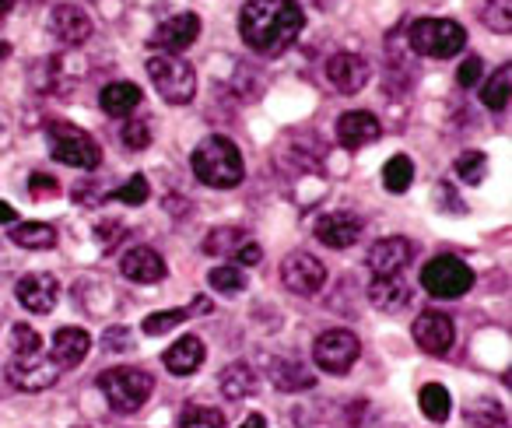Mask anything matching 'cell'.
<instances>
[{
	"label": "cell",
	"instance_id": "obj_34",
	"mask_svg": "<svg viewBox=\"0 0 512 428\" xmlns=\"http://www.w3.org/2000/svg\"><path fill=\"white\" fill-rule=\"evenodd\" d=\"M148 197H151L148 179H144V176H130V183L116 186V190L106 193L102 200H120V204H127V207H141V204H148Z\"/></svg>",
	"mask_w": 512,
	"mask_h": 428
},
{
	"label": "cell",
	"instance_id": "obj_43",
	"mask_svg": "<svg viewBox=\"0 0 512 428\" xmlns=\"http://www.w3.org/2000/svg\"><path fill=\"white\" fill-rule=\"evenodd\" d=\"M15 222H18V211L8 200H0V225H15Z\"/></svg>",
	"mask_w": 512,
	"mask_h": 428
},
{
	"label": "cell",
	"instance_id": "obj_7",
	"mask_svg": "<svg viewBox=\"0 0 512 428\" xmlns=\"http://www.w3.org/2000/svg\"><path fill=\"white\" fill-rule=\"evenodd\" d=\"M421 288L435 299H460L474 288V271L460 257H435L421 267Z\"/></svg>",
	"mask_w": 512,
	"mask_h": 428
},
{
	"label": "cell",
	"instance_id": "obj_37",
	"mask_svg": "<svg viewBox=\"0 0 512 428\" xmlns=\"http://www.w3.org/2000/svg\"><path fill=\"white\" fill-rule=\"evenodd\" d=\"M481 18H484V25H488V29L509 36V32H512V0H488Z\"/></svg>",
	"mask_w": 512,
	"mask_h": 428
},
{
	"label": "cell",
	"instance_id": "obj_42",
	"mask_svg": "<svg viewBox=\"0 0 512 428\" xmlns=\"http://www.w3.org/2000/svg\"><path fill=\"white\" fill-rule=\"evenodd\" d=\"M29 190H32V197H43V193H57L60 186H57V179L53 176H43V172H32V179H29Z\"/></svg>",
	"mask_w": 512,
	"mask_h": 428
},
{
	"label": "cell",
	"instance_id": "obj_29",
	"mask_svg": "<svg viewBox=\"0 0 512 428\" xmlns=\"http://www.w3.org/2000/svg\"><path fill=\"white\" fill-rule=\"evenodd\" d=\"M414 183V162L407 155H393L390 162L383 165V186L390 193H407Z\"/></svg>",
	"mask_w": 512,
	"mask_h": 428
},
{
	"label": "cell",
	"instance_id": "obj_21",
	"mask_svg": "<svg viewBox=\"0 0 512 428\" xmlns=\"http://www.w3.org/2000/svg\"><path fill=\"white\" fill-rule=\"evenodd\" d=\"M204 358H207L204 341H200V337H193V334H186V337H179L169 351H165L162 365L172 372V376H193V372L204 365Z\"/></svg>",
	"mask_w": 512,
	"mask_h": 428
},
{
	"label": "cell",
	"instance_id": "obj_3",
	"mask_svg": "<svg viewBox=\"0 0 512 428\" xmlns=\"http://www.w3.org/2000/svg\"><path fill=\"white\" fill-rule=\"evenodd\" d=\"M99 390L106 397L109 411L116 414H134L144 407V400L155 390V376L144 369H130V365H120V369H106L99 376Z\"/></svg>",
	"mask_w": 512,
	"mask_h": 428
},
{
	"label": "cell",
	"instance_id": "obj_15",
	"mask_svg": "<svg viewBox=\"0 0 512 428\" xmlns=\"http://www.w3.org/2000/svg\"><path fill=\"white\" fill-rule=\"evenodd\" d=\"M362 236V218H355L351 211H330L316 222V239L330 250H348Z\"/></svg>",
	"mask_w": 512,
	"mask_h": 428
},
{
	"label": "cell",
	"instance_id": "obj_12",
	"mask_svg": "<svg viewBox=\"0 0 512 428\" xmlns=\"http://www.w3.org/2000/svg\"><path fill=\"white\" fill-rule=\"evenodd\" d=\"M414 334V344H418L425 355H446L449 348H453V320H449L446 313H435V309H428V313H421L418 320H414L411 327Z\"/></svg>",
	"mask_w": 512,
	"mask_h": 428
},
{
	"label": "cell",
	"instance_id": "obj_46",
	"mask_svg": "<svg viewBox=\"0 0 512 428\" xmlns=\"http://www.w3.org/2000/svg\"><path fill=\"white\" fill-rule=\"evenodd\" d=\"M11 57V46L8 43H0V60H8Z\"/></svg>",
	"mask_w": 512,
	"mask_h": 428
},
{
	"label": "cell",
	"instance_id": "obj_35",
	"mask_svg": "<svg viewBox=\"0 0 512 428\" xmlns=\"http://www.w3.org/2000/svg\"><path fill=\"white\" fill-rule=\"evenodd\" d=\"M179 428H225V414L218 407L190 404L179 418Z\"/></svg>",
	"mask_w": 512,
	"mask_h": 428
},
{
	"label": "cell",
	"instance_id": "obj_1",
	"mask_svg": "<svg viewBox=\"0 0 512 428\" xmlns=\"http://www.w3.org/2000/svg\"><path fill=\"white\" fill-rule=\"evenodd\" d=\"M306 15L295 0H249L239 11V36L249 50L278 57L299 39Z\"/></svg>",
	"mask_w": 512,
	"mask_h": 428
},
{
	"label": "cell",
	"instance_id": "obj_22",
	"mask_svg": "<svg viewBox=\"0 0 512 428\" xmlns=\"http://www.w3.org/2000/svg\"><path fill=\"white\" fill-rule=\"evenodd\" d=\"M369 302L379 313H404L411 306V285L400 278H376L369 285Z\"/></svg>",
	"mask_w": 512,
	"mask_h": 428
},
{
	"label": "cell",
	"instance_id": "obj_38",
	"mask_svg": "<svg viewBox=\"0 0 512 428\" xmlns=\"http://www.w3.org/2000/svg\"><path fill=\"white\" fill-rule=\"evenodd\" d=\"M11 348H15V355H39L43 351V337L29 323H15L11 327Z\"/></svg>",
	"mask_w": 512,
	"mask_h": 428
},
{
	"label": "cell",
	"instance_id": "obj_5",
	"mask_svg": "<svg viewBox=\"0 0 512 428\" xmlns=\"http://www.w3.org/2000/svg\"><path fill=\"white\" fill-rule=\"evenodd\" d=\"M144 67H148L151 85L158 88V95H162L169 106H186V102H193V95H197V71H193L186 60L158 53V57H151Z\"/></svg>",
	"mask_w": 512,
	"mask_h": 428
},
{
	"label": "cell",
	"instance_id": "obj_33",
	"mask_svg": "<svg viewBox=\"0 0 512 428\" xmlns=\"http://www.w3.org/2000/svg\"><path fill=\"white\" fill-rule=\"evenodd\" d=\"M242 243H246L242 229H214L211 236L204 239V253H211V257H232Z\"/></svg>",
	"mask_w": 512,
	"mask_h": 428
},
{
	"label": "cell",
	"instance_id": "obj_25",
	"mask_svg": "<svg viewBox=\"0 0 512 428\" xmlns=\"http://www.w3.org/2000/svg\"><path fill=\"white\" fill-rule=\"evenodd\" d=\"M221 393L228 400H246L256 393V372L249 369L246 362H232L225 372H221Z\"/></svg>",
	"mask_w": 512,
	"mask_h": 428
},
{
	"label": "cell",
	"instance_id": "obj_44",
	"mask_svg": "<svg viewBox=\"0 0 512 428\" xmlns=\"http://www.w3.org/2000/svg\"><path fill=\"white\" fill-rule=\"evenodd\" d=\"M239 428H267V421H264V414H249V418L242 421Z\"/></svg>",
	"mask_w": 512,
	"mask_h": 428
},
{
	"label": "cell",
	"instance_id": "obj_23",
	"mask_svg": "<svg viewBox=\"0 0 512 428\" xmlns=\"http://www.w3.org/2000/svg\"><path fill=\"white\" fill-rule=\"evenodd\" d=\"M141 99L144 95L134 81H113V85H106L99 95L102 109H106L109 116H130L137 106H141Z\"/></svg>",
	"mask_w": 512,
	"mask_h": 428
},
{
	"label": "cell",
	"instance_id": "obj_36",
	"mask_svg": "<svg viewBox=\"0 0 512 428\" xmlns=\"http://www.w3.org/2000/svg\"><path fill=\"white\" fill-rule=\"evenodd\" d=\"M467 421L474 428H505V411L495 400H477L467 407Z\"/></svg>",
	"mask_w": 512,
	"mask_h": 428
},
{
	"label": "cell",
	"instance_id": "obj_2",
	"mask_svg": "<svg viewBox=\"0 0 512 428\" xmlns=\"http://www.w3.org/2000/svg\"><path fill=\"white\" fill-rule=\"evenodd\" d=\"M193 176L204 186H214V190H232L246 179V162H242V151L232 137L211 134L193 148L190 155Z\"/></svg>",
	"mask_w": 512,
	"mask_h": 428
},
{
	"label": "cell",
	"instance_id": "obj_41",
	"mask_svg": "<svg viewBox=\"0 0 512 428\" xmlns=\"http://www.w3.org/2000/svg\"><path fill=\"white\" fill-rule=\"evenodd\" d=\"M232 260H239L235 267H256L260 260H264V250H260L256 243H242L239 250L232 253Z\"/></svg>",
	"mask_w": 512,
	"mask_h": 428
},
{
	"label": "cell",
	"instance_id": "obj_32",
	"mask_svg": "<svg viewBox=\"0 0 512 428\" xmlns=\"http://www.w3.org/2000/svg\"><path fill=\"white\" fill-rule=\"evenodd\" d=\"M453 172L467 186H477L484 176H488V155H484V151H463V155L453 162Z\"/></svg>",
	"mask_w": 512,
	"mask_h": 428
},
{
	"label": "cell",
	"instance_id": "obj_8",
	"mask_svg": "<svg viewBox=\"0 0 512 428\" xmlns=\"http://www.w3.org/2000/svg\"><path fill=\"white\" fill-rule=\"evenodd\" d=\"M313 358L327 376H348V372L355 369L358 358H362V341L344 327L327 330V334L316 337Z\"/></svg>",
	"mask_w": 512,
	"mask_h": 428
},
{
	"label": "cell",
	"instance_id": "obj_27",
	"mask_svg": "<svg viewBox=\"0 0 512 428\" xmlns=\"http://www.w3.org/2000/svg\"><path fill=\"white\" fill-rule=\"evenodd\" d=\"M271 369H274L271 372L274 386H281V390H309V386H316V376L306 372L302 362H281V358H274Z\"/></svg>",
	"mask_w": 512,
	"mask_h": 428
},
{
	"label": "cell",
	"instance_id": "obj_16",
	"mask_svg": "<svg viewBox=\"0 0 512 428\" xmlns=\"http://www.w3.org/2000/svg\"><path fill=\"white\" fill-rule=\"evenodd\" d=\"M18 302H22L29 313H50L60 299V281L46 271H36V274H25L15 288Z\"/></svg>",
	"mask_w": 512,
	"mask_h": 428
},
{
	"label": "cell",
	"instance_id": "obj_45",
	"mask_svg": "<svg viewBox=\"0 0 512 428\" xmlns=\"http://www.w3.org/2000/svg\"><path fill=\"white\" fill-rule=\"evenodd\" d=\"M11 8H15V0H0V18L8 15V11H11Z\"/></svg>",
	"mask_w": 512,
	"mask_h": 428
},
{
	"label": "cell",
	"instance_id": "obj_14",
	"mask_svg": "<svg viewBox=\"0 0 512 428\" xmlns=\"http://www.w3.org/2000/svg\"><path fill=\"white\" fill-rule=\"evenodd\" d=\"M120 271H123V278L134 281V285H158V281H165L169 267H165L162 253H155L151 246H134V250L123 253Z\"/></svg>",
	"mask_w": 512,
	"mask_h": 428
},
{
	"label": "cell",
	"instance_id": "obj_13",
	"mask_svg": "<svg viewBox=\"0 0 512 428\" xmlns=\"http://www.w3.org/2000/svg\"><path fill=\"white\" fill-rule=\"evenodd\" d=\"M411 239L404 236H390V239H379L376 246L369 250V271L376 278H397L407 264H411Z\"/></svg>",
	"mask_w": 512,
	"mask_h": 428
},
{
	"label": "cell",
	"instance_id": "obj_10",
	"mask_svg": "<svg viewBox=\"0 0 512 428\" xmlns=\"http://www.w3.org/2000/svg\"><path fill=\"white\" fill-rule=\"evenodd\" d=\"M281 281H285L288 292L309 299V295H316L327 285V267H323V260H316L313 253H292V257L281 264Z\"/></svg>",
	"mask_w": 512,
	"mask_h": 428
},
{
	"label": "cell",
	"instance_id": "obj_9",
	"mask_svg": "<svg viewBox=\"0 0 512 428\" xmlns=\"http://www.w3.org/2000/svg\"><path fill=\"white\" fill-rule=\"evenodd\" d=\"M60 379L57 365L39 351V355H15L8 362V383L15 390H25V393H43L50 390L53 383Z\"/></svg>",
	"mask_w": 512,
	"mask_h": 428
},
{
	"label": "cell",
	"instance_id": "obj_18",
	"mask_svg": "<svg viewBox=\"0 0 512 428\" xmlns=\"http://www.w3.org/2000/svg\"><path fill=\"white\" fill-rule=\"evenodd\" d=\"M88 351H92V337H88V330L60 327L57 334H53V344H50V362L57 365V369H74V365L85 362Z\"/></svg>",
	"mask_w": 512,
	"mask_h": 428
},
{
	"label": "cell",
	"instance_id": "obj_31",
	"mask_svg": "<svg viewBox=\"0 0 512 428\" xmlns=\"http://www.w3.org/2000/svg\"><path fill=\"white\" fill-rule=\"evenodd\" d=\"M207 285H211L218 295H239L242 288H246V271H242V267H235V264L214 267V271L207 274Z\"/></svg>",
	"mask_w": 512,
	"mask_h": 428
},
{
	"label": "cell",
	"instance_id": "obj_17",
	"mask_svg": "<svg viewBox=\"0 0 512 428\" xmlns=\"http://www.w3.org/2000/svg\"><path fill=\"white\" fill-rule=\"evenodd\" d=\"M327 81L341 95H355L369 85V64L355 53H337V57L327 60Z\"/></svg>",
	"mask_w": 512,
	"mask_h": 428
},
{
	"label": "cell",
	"instance_id": "obj_30",
	"mask_svg": "<svg viewBox=\"0 0 512 428\" xmlns=\"http://www.w3.org/2000/svg\"><path fill=\"white\" fill-rule=\"evenodd\" d=\"M190 309H162V313H151V316H144V323H141V330L148 337H162V334H169V330H176V327H183L186 320H190Z\"/></svg>",
	"mask_w": 512,
	"mask_h": 428
},
{
	"label": "cell",
	"instance_id": "obj_19",
	"mask_svg": "<svg viewBox=\"0 0 512 428\" xmlns=\"http://www.w3.org/2000/svg\"><path fill=\"white\" fill-rule=\"evenodd\" d=\"M379 134H383V127H379L376 116L365 113V109H351V113H344L341 120H337V141L351 151L362 148V144L379 141Z\"/></svg>",
	"mask_w": 512,
	"mask_h": 428
},
{
	"label": "cell",
	"instance_id": "obj_40",
	"mask_svg": "<svg viewBox=\"0 0 512 428\" xmlns=\"http://www.w3.org/2000/svg\"><path fill=\"white\" fill-rule=\"evenodd\" d=\"M481 71H484V60L470 53V57L460 64V71H456V81H460L463 88H474L477 81H481Z\"/></svg>",
	"mask_w": 512,
	"mask_h": 428
},
{
	"label": "cell",
	"instance_id": "obj_39",
	"mask_svg": "<svg viewBox=\"0 0 512 428\" xmlns=\"http://www.w3.org/2000/svg\"><path fill=\"white\" fill-rule=\"evenodd\" d=\"M120 137H123V144H127L130 151L151 148V127H148V120H130L127 127L120 130Z\"/></svg>",
	"mask_w": 512,
	"mask_h": 428
},
{
	"label": "cell",
	"instance_id": "obj_28",
	"mask_svg": "<svg viewBox=\"0 0 512 428\" xmlns=\"http://www.w3.org/2000/svg\"><path fill=\"white\" fill-rule=\"evenodd\" d=\"M509 88H512V67L509 64H502L495 71V78H488L484 81V88H481V102L488 109H505L509 106Z\"/></svg>",
	"mask_w": 512,
	"mask_h": 428
},
{
	"label": "cell",
	"instance_id": "obj_26",
	"mask_svg": "<svg viewBox=\"0 0 512 428\" xmlns=\"http://www.w3.org/2000/svg\"><path fill=\"white\" fill-rule=\"evenodd\" d=\"M418 404H421V414H425L428 421H435V425H442V421L449 418V411H453V400H449V390L442 383L421 386Z\"/></svg>",
	"mask_w": 512,
	"mask_h": 428
},
{
	"label": "cell",
	"instance_id": "obj_20",
	"mask_svg": "<svg viewBox=\"0 0 512 428\" xmlns=\"http://www.w3.org/2000/svg\"><path fill=\"white\" fill-rule=\"evenodd\" d=\"M50 29L60 43L81 46V43H88V36H92V18H88L81 8L60 4V8H53V15H50Z\"/></svg>",
	"mask_w": 512,
	"mask_h": 428
},
{
	"label": "cell",
	"instance_id": "obj_4",
	"mask_svg": "<svg viewBox=\"0 0 512 428\" xmlns=\"http://www.w3.org/2000/svg\"><path fill=\"white\" fill-rule=\"evenodd\" d=\"M407 43H411L414 53L421 57H456V53L467 46V32L463 25L449 22V18H418L407 32Z\"/></svg>",
	"mask_w": 512,
	"mask_h": 428
},
{
	"label": "cell",
	"instance_id": "obj_6",
	"mask_svg": "<svg viewBox=\"0 0 512 428\" xmlns=\"http://www.w3.org/2000/svg\"><path fill=\"white\" fill-rule=\"evenodd\" d=\"M50 144H53V158L60 165H71L81 172H95L102 165V148L95 144L92 134H85L81 127L71 123H50Z\"/></svg>",
	"mask_w": 512,
	"mask_h": 428
},
{
	"label": "cell",
	"instance_id": "obj_11",
	"mask_svg": "<svg viewBox=\"0 0 512 428\" xmlns=\"http://www.w3.org/2000/svg\"><path fill=\"white\" fill-rule=\"evenodd\" d=\"M200 36V18L193 15V11H183V15L169 18V22H162L155 29V36L148 39L151 46H155L158 53H169V57H176V53H186L193 43H197Z\"/></svg>",
	"mask_w": 512,
	"mask_h": 428
},
{
	"label": "cell",
	"instance_id": "obj_24",
	"mask_svg": "<svg viewBox=\"0 0 512 428\" xmlns=\"http://www.w3.org/2000/svg\"><path fill=\"white\" fill-rule=\"evenodd\" d=\"M11 243L22 250H50V246H57V229L46 222H15Z\"/></svg>",
	"mask_w": 512,
	"mask_h": 428
}]
</instances>
